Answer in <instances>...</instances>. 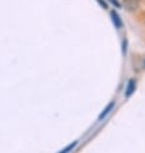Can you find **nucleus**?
Returning <instances> with one entry per match:
<instances>
[{
	"instance_id": "3",
	"label": "nucleus",
	"mask_w": 145,
	"mask_h": 153,
	"mask_svg": "<svg viewBox=\"0 0 145 153\" xmlns=\"http://www.w3.org/2000/svg\"><path fill=\"white\" fill-rule=\"evenodd\" d=\"M110 17H112V21H113L114 26H116L117 28H121L122 27V21H121V18H119L118 13H116V12H112V13H110Z\"/></svg>"
},
{
	"instance_id": "7",
	"label": "nucleus",
	"mask_w": 145,
	"mask_h": 153,
	"mask_svg": "<svg viewBox=\"0 0 145 153\" xmlns=\"http://www.w3.org/2000/svg\"><path fill=\"white\" fill-rule=\"evenodd\" d=\"M98 1H99V4H100V5H101V7H103V8H107V5H105V3L103 1V0H98Z\"/></svg>"
},
{
	"instance_id": "4",
	"label": "nucleus",
	"mask_w": 145,
	"mask_h": 153,
	"mask_svg": "<svg viewBox=\"0 0 145 153\" xmlns=\"http://www.w3.org/2000/svg\"><path fill=\"white\" fill-rule=\"evenodd\" d=\"M134 90H135V81H134V80H130L129 84H127V88H126L125 95H126L127 98L131 97V94L134 93Z\"/></svg>"
},
{
	"instance_id": "6",
	"label": "nucleus",
	"mask_w": 145,
	"mask_h": 153,
	"mask_svg": "<svg viewBox=\"0 0 145 153\" xmlns=\"http://www.w3.org/2000/svg\"><path fill=\"white\" fill-rule=\"evenodd\" d=\"M108 1H109L110 4H113V5L116 7V8H122V7H121V3H119L118 0H108Z\"/></svg>"
},
{
	"instance_id": "1",
	"label": "nucleus",
	"mask_w": 145,
	"mask_h": 153,
	"mask_svg": "<svg viewBox=\"0 0 145 153\" xmlns=\"http://www.w3.org/2000/svg\"><path fill=\"white\" fill-rule=\"evenodd\" d=\"M123 7L127 10H135V9H138L139 3H138V0H123Z\"/></svg>"
},
{
	"instance_id": "5",
	"label": "nucleus",
	"mask_w": 145,
	"mask_h": 153,
	"mask_svg": "<svg viewBox=\"0 0 145 153\" xmlns=\"http://www.w3.org/2000/svg\"><path fill=\"white\" fill-rule=\"evenodd\" d=\"M77 140H76V142H73V143H71V144H68V146L66 147V148H63V149L59 152V153H68V152H71L72 149H75V147L77 146Z\"/></svg>"
},
{
	"instance_id": "2",
	"label": "nucleus",
	"mask_w": 145,
	"mask_h": 153,
	"mask_svg": "<svg viewBox=\"0 0 145 153\" xmlns=\"http://www.w3.org/2000/svg\"><path fill=\"white\" fill-rule=\"evenodd\" d=\"M113 107H114V102H110V103H109V104H108V105H107V107L104 108V111L99 114V120L101 121V120H103V118H105V117H107V114H108V113H109V112L113 109Z\"/></svg>"
}]
</instances>
